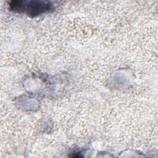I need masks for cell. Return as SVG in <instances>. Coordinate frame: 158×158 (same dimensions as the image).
Wrapping results in <instances>:
<instances>
[{
	"mask_svg": "<svg viewBox=\"0 0 158 158\" xmlns=\"http://www.w3.org/2000/svg\"><path fill=\"white\" fill-rule=\"evenodd\" d=\"M11 6L13 9L29 15H36L49 12L52 8V5L49 2L37 1H14Z\"/></svg>",
	"mask_w": 158,
	"mask_h": 158,
	"instance_id": "obj_1",
	"label": "cell"
}]
</instances>
